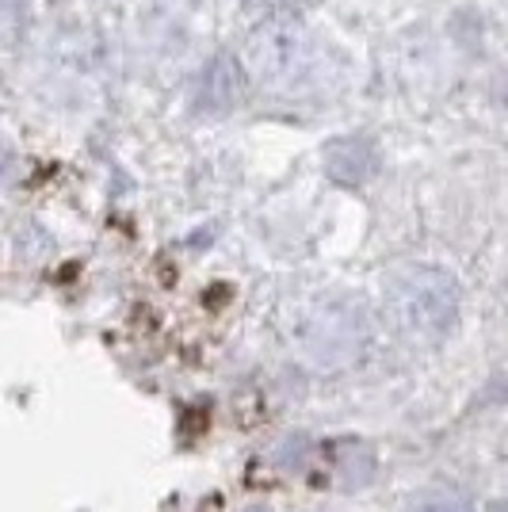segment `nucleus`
Wrapping results in <instances>:
<instances>
[{"instance_id": "nucleus-1", "label": "nucleus", "mask_w": 508, "mask_h": 512, "mask_svg": "<svg viewBox=\"0 0 508 512\" xmlns=\"http://www.w3.org/2000/svg\"><path fill=\"white\" fill-rule=\"evenodd\" d=\"M390 314L405 337L440 341L459 318L455 279L440 268H405L390 283Z\"/></svg>"}, {"instance_id": "nucleus-2", "label": "nucleus", "mask_w": 508, "mask_h": 512, "mask_svg": "<svg viewBox=\"0 0 508 512\" xmlns=\"http://www.w3.org/2000/svg\"><path fill=\"white\" fill-rule=\"evenodd\" d=\"M253 65L260 69L264 81L279 88L302 85L318 62H314V43L306 35V27L295 20H276L260 27L253 39Z\"/></svg>"}, {"instance_id": "nucleus-3", "label": "nucleus", "mask_w": 508, "mask_h": 512, "mask_svg": "<svg viewBox=\"0 0 508 512\" xmlns=\"http://www.w3.org/2000/svg\"><path fill=\"white\" fill-rule=\"evenodd\" d=\"M325 169H329V176H333L337 184L356 188V184L375 176L379 153H375V146H371L367 138H337V142H329V150H325Z\"/></svg>"}, {"instance_id": "nucleus-4", "label": "nucleus", "mask_w": 508, "mask_h": 512, "mask_svg": "<svg viewBox=\"0 0 508 512\" xmlns=\"http://www.w3.org/2000/svg\"><path fill=\"white\" fill-rule=\"evenodd\" d=\"M241 92H245V73L233 58H218L199 77V107L207 111H230L241 104Z\"/></svg>"}, {"instance_id": "nucleus-5", "label": "nucleus", "mask_w": 508, "mask_h": 512, "mask_svg": "<svg viewBox=\"0 0 508 512\" xmlns=\"http://www.w3.org/2000/svg\"><path fill=\"white\" fill-rule=\"evenodd\" d=\"M409 512H474V509H470V501H466V497H459V493L436 490V493H424V497H417V501L409 505Z\"/></svg>"}]
</instances>
